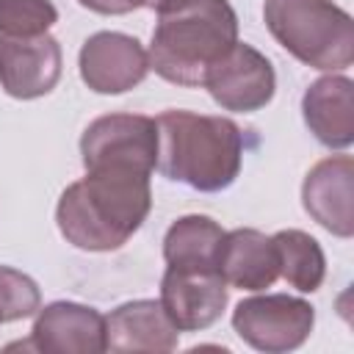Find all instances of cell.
Instances as JSON below:
<instances>
[{
    "label": "cell",
    "mask_w": 354,
    "mask_h": 354,
    "mask_svg": "<svg viewBox=\"0 0 354 354\" xmlns=\"http://www.w3.org/2000/svg\"><path fill=\"white\" fill-rule=\"evenodd\" d=\"M160 304L180 332H199L221 318L227 307V282L221 271L166 266Z\"/></svg>",
    "instance_id": "obj_10"
},
{
    "label": "cell",
    "mask_w": 354,
    "mask_h": 354,
    "mask_svg": "<svg viewBox=\"0 0 354 354\" xmlns=\"http://www.w3.org/2000/svg\"><path fill=\"white\" fill-rule=\"evenodd\" d=\"M58 22V8L50 0H0V33L39 36Z\"/></svg>",
    "instance_id": "obj_18"
},
{
    "label": "cell",
    "mask_w": 354,
    "mask_h": 354,
    "mask_svg": "<svg viewBox=\"0 0 354 354\" xmlns=\"http://www.w3.org/2000/svg\"><path fill=\"white\" fill-rule=\"evenodd\" d=\"M28 348L44 354H100L105 351V315L77 301L39 307Z\"/></svg>",
    "instance_id": "obj_12"
},
{
    "label": "cell",
    "mask_w": 354,
    "mask_h": 354,
    "mask_svg": "<svg viewBox=\"0 0 354 354\" xmlns=\"http://www.w3.org/2000/svg\"><path fill=\"white\" fill-rule=\"evenodd\" d=\"M160 3H163V0H147V8H152V11H155Z\"/></svg>",
    "instance_id": "obj_21"
},
{
    "label": "cell",
    "mask_w": 354,
    "mask_h": 354,
    "mask_svg": "<svg viewBox=\"0 0 354 354\" xmlns=\"http://www.w3.org/2000/svg\"><path fill=\"white\" fill-rule=\"evenodd\" d=\"M180 329L155 299H136L105 318V351H174Z\"/></svg>",
    "instance_id": "obj_13"
},
{
    "label": "cell",
    "mask_w": 354,
    "mask_h": 354,
    "mask_svg": "<svg viewBox=\"0 0 354 354\" xmlns=\"http://www.w3.org/2000/svg\"><path fill=\"white\" fill-rule=\"evenodd\" d=\"M149 44V69L177 86H202L207 69L238 41L227 0H163Z\"/></svg>",
    "instance_id": "obj_2"
},
{
    "label": "cell",
    "mask_w": 354,
    "mask_h": 354,
    "mask_svg": "<svg viewBox=\"0 0 354 354\" xmlns=\"http://www.w3.org/2000/svg\"><path fill=\"white\" fill-rule=\"evenodd\" d=\"M301 113L324 147L348 149L354 144V83L346 75L318 77L301 97Z\"/></svg>",
    "instance_id": "obj_14"
},
{
    "label": "cell",
    "mask_w": 354,
    "mask_h": 354,
    "mask_svg": "<svg viewBox=\"0 0 354 354\" xmlns=\"http://www.w3.org/2000/svg\"><path fill=\"white\" fill-rule=\"evenodd\" d=\"M218 271L227 285L241 290H266L279 277V257L277 246L260 230H232L224 232Z\"/></svg>",
    "instance_id": "obj_15"
},
{
    "label": "cell",
    "mask_w": 354,
    "mask_h": 354,
    "mask_svg": "<svg viewBox=\"0 0 354 354\" xmlns=\"http://www.w3.org/2000/svg\"><path fill=\"white\" fill-rule=\"evenodd\" d=\"M202 86L224 111L252 113L271 102L277 91V75L271 61L260 50L243 41H235L207 69Z\"/></svg>",
    "instance_id": "obj_7"
},
{
    "label": "cell",
    "mask_w": 354,
    "mask_h": 354,
    "mask_svg": "<svg viewBox=\"0 0 354 354\" xmlns=\"http://www.w3.org/2000/svg\"><path fill=\"white\" fill-rule=\"evenodd\" d=\"M41 307V293L39 285L8 266H0V324L30 318Z\"/></svg>",
    "instance_id": "obj_19"
},
{
    "label": "cell",
    "mask_w": 354,
    "mask_h": 354,
    "mask_svg": "<svg viewBox=\"0 0 354 354\" xmlns=\"http://www.w3.org/2000/svg\"><path fill=\"white\" fill-rule=\"evenodd\" d=\"M224 230L210 216H183L163 238L166 266L174 268H205L218 271Z\"/></svg>",
    "instance_id": "obj_16"
},
{
    "label": "cell",
    "mask_w": 354,
    "mask_h": 354,
    "mask_svg": "<svg viewBox=\"0 0 354 354\" xmlns=\"http://www.w3.org/2000/svg\"><path fill=\"white\" fill-rule=\"evenodd\" d=\"M158 124V169L194 191L216 194L235 183L243 163V130L227 116L166 111Z\"/></svg>",
    "instance_id": "obj_3"
},
{
    "label": "cell",
    "mask_w": 354,
    "mask_h": 354,
    "mask_svg": "<svg viewBox=\"0 0 354 354\" xmlns=\"http://www.w3.org/2000/svg\"><path fill=\"white\" fill-rule=\"evenodd\" d=\"M315 324L310 301L288 293H266L243 299L232 310V329L243 343L266 354H285L299 348Z\"/></svg>",
    "instance_id": "obj_6"
},
{
    "label": "cell",
    "mask_w": 354,
    "mask_h": 354,
    "mask_svg": "<svg viewBox=\"0 0 354 354\" xmlns=\"http://www.w3.org/2000/svg\"><path fill=\"white\" fill-rule=\"evenodd\" d=\"M77 3L97 14H130L141 6H147V0H77Z\"/></svg>",
    "instance_id": "obj_20"
},
{
    "label": "cell",
    "mask_w": 354,
    "mask_h": 354,
    "mask_svg": "<svg viewBox=\"0 0 354 354\" xmlns=\"http://www.w3.org/2000/svg\"><path fill=\"white\" fill-rule=\"evenodd\" d=\"M86 171L127 169L152 174L158 163V124L141 113H108L94 119L80 136Z\"/></svg>",
    "instance_id": "obj_5"
},
{
    "label": "cell",
    "mask_w": 354,
    "mask_h": 354,
    "mask_svg": "<svg viewBox=\"0 0 354 354\" xmlns=\"http://www.w3.org/2000/svg\"><path fill=\"white\" fill-rule=\"evenodd\" d=\"M61 77V44L50 33H0V86L14 100H36L55 88Z\"/></svg>",
    "instance_id": "obj_9"
},
{
    "label": "cell",
    "mask_w": 354,
    "mask_h": 354,
    "mask_svg": "<svg viewBox=\"0 0 354 354\" xmlns=\"http://www.w3.org/2000/svg\"><path fill=\"white\" fill-rule=\"evenodd\" d=\"M149 207V174L94 169L61 194L55 221L66 243L86 252H111L124 246L138 232Z\"/></svg>",
    "instance_id": "obj_1"
},
{
    "label": "cell",
    "mask_w": 354,
    "mask_h": 354,
    "mask_svg": "<svg viewBox=\"0 0 354 354\" xmlns=\"http://www.w3.org/2000/svg\"><path fill=\"white\" fill-rule=\"evenodd\" d=\"M80 77L97 94H124L149 72L147 50L136 36L100 30L80 47Z\"/></svg>",
    "instance_id": "obj_8"
},
{
    "label": "cell",
    "mask_w": 354,
    "mask_h": 354,
    "mask_svg": "<svg viewBox=\"0 0 354 354\" xmlns=\"http://www.w3.org/2000/svg\"><path fill=\"white\" fill-rule=\"evenodd\" d=\"M301 205L313 221L337 238L354 235V160L332 155L318 160L301 185Z\"/></svg>",
    "instance_id": "obj_11"
},
{
    "label": "cell",
    "mask_w": 354,
    "mask_h": 354,
    "mask_svg": "<svg viewBox=\"0 0 354 354\" xmlns=\"http://www.w3.org/2000/svg\"><path fill=\"white\" fill-rule=\"evenodd\" d=\"M271 241L279 257V277H285L288 285L301 293L318 290L326 277V257L321 243L301 230H282L271 235Z\"/></svg>",
    "instance_id": "obj_17"
},
{
    "label": "cell",
    "mask_w": 354,
    "mask_h": 354,
    "mask_svg": "<svg viewBox=\"0 0 354 354\" xmlns=\"http://www.w3.org/2000/svg\"><path fill=\"white\" fill-rule=\"evenodd\" d=\"M263 19L271 36L313 69L335 72L354 61L351 14L332 0H266Z\"/></svg>",
    "instance_id": "obj_4"
}]
</instances>
